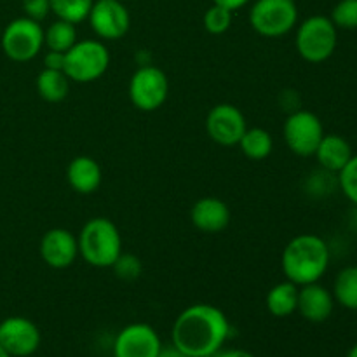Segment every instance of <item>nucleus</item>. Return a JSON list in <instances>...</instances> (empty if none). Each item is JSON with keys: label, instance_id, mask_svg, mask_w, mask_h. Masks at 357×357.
<instances>
[{"label": "nucleus", "instance_id": "f257e3e1", "mask_svg": "<svg viewBox=\"0 0 357 357\" xmlns=\"http://www.w3.org/2000/svg\"><path fill=\"white\" fill-rule=\"evenodd\" d=\"M232 328L225 312L211 303H194L176 317L171 345L188 357H209L223 349Z\"/></svg>", "mask_w": 357, "mask_h": 357}, {"label": "nucleus", "instance_id": "f03ea898", "mask_svg": "<svg viewBox=\"0 0 357 357\" xmlns=\"http://www.w3.org/2000/svg\"><path fill=\"white\" fill-rule=\"evenodd\" d=\"M331 251L326 241L316 234H300L286 244L281 257V268L286 281L305 286L319 282L328 272Z\"/></svg>", "mask_w": 357, "mask_h": 357}, {"label": "nucleus", "instance_id": "7ed1b4c3", "mask_svg": "<svg viewBox=\"0 0 357 357\" xmlns=\"http://www.w3.org/2000/svg\"><path fill=\"white\" fill-rule=\"evenodd\" d=\"M79 255L87 265L108 268L122 255V237L112 220L98 216L84 223L79 237Z\"/></svg>", "mask_w": 357, "mask_h": 357}, {"label": "nucleus", "instance_id": "20e7f679", "mask_svg": "<svg viewBox=\"0 0 357 357\" xmlns=\"http://www.w3.org/2000/svg\"><path fill=\"white\" fill-rule=\"evenodd\" d=\"M338 44V28L323 14H316L300 23L295 45L300 58L309 63H323L333 56Z\"/></svg>", "mask_w": 357, "mask_h": 357}, {"label": "nucleus", "instance_id": "39448f33", "mask_svg": "<svg viewBox=\"0 0 357 357\" xmlns=\"http://www.w3.org/2000/svg\"><path fill=\"white\" fill-rule=\"evenodd\" d=\"M110 66V52L100 40H77L70 51L65 52V68L72 82L89 84L101 79Z\"/></svg>", "mask_w": 357, "mask_h": 357}, {"label": "nucleus", "instance_id": "423d86ee", "mask_svg": "<svg viewBox=\"0 0 357 357\" xmlns=\"http://www.w3.org/2000/svg\"><path fill=\"white\" fill-rule=\"evenodd\" d=\"M250 23L261 37H282L298 23V7L295 0H257L250 10Z\"/></svg>", "mask_w": 357, "mask_h": 357}, {"label": "nucleus", "instance_id": "0eeeda50", "mask_svg": "<svg viewBox=\"0 0 357 357\" xmlns=\"http://www.w3.org/2000/svg\"><path fill=\"white\" fill-rule=\"evenodd\" d=\"M0 44L7 58L17 63H26L44 47V30L38 21L26 16L16 17L3 28Z\"/></svg>", "mask_w": 357, "mask_h": 357}, {"label": "nucleus", "instance_id": "6e6552de", "mask_svg": "<svg viewBox=\"0 0 357 357\" xmlns=\"http://www.w3.org/2000/svg\"><path fill=\"white\" fill-rule=\"evenodd\" d=\"M169 80L166 73L153 65H142L129 80V100L138 110L155 112L166 103Z\"/></svg>", "mask_w": 357, "mask_h": 357}, {"label": "nucleus", "instance_id": "1a4fd4ad", "mask_svg": "<svg viewBox=\"0 0 357 357\" xmlns=\"http://www.w3.org/2000/svg\"><path fill=\"white\" fill-rule=\"evenodd\" d=\"M282 136L295 155L312 157L324 136L323 122L314 112L295 110L286 119Z\"/></svg>", "mask_w": 357, "mask_h": 357}, {"label": "nucleus", "instance_id": "9d476101", "mask_svg": "<svg viewBox=\"0 0 357 357\" xmlns=\"http://www.w3.org/2000/svg\"><path fill=\"white\" fill-rule=\"evenodd\" d=\"M40 342V330L28 317L13 316L0 323V347L10 357L33 356Z\"/></svg>", "mask_w": 357, "mask_h": 357}, {"label": "nucleus", "instance_id": "9b49d317", "mask_svg": "<svg viewBox=\"0 0 357 357\" xmlns=\"http://www.w3.org/2000/svg\"><path fill=\"white\" fill-rule=\"evenodd\" d=\"M87 20L94 33L103 40H119L131 26V16L122 0H94Z\"/></svg>", "mask_w": 357, "mask_h": 357}, {"label": "nucleus", "instance_id": "f8f14e48", "mask_svg": "<svg viewBox=\"0 0 357 357\" xmlns=\"http://www.w3.org/2000/svg\"><path fill=\"white\" fill-rule=\"evenodd\" d=\"M159 333L146 323L122 328L114 340V357H157L162 351Z\"/></svg>", "mask_w": 357, "mask_h": 357}, {"label": "nucleus", "instance_id": "ddd939ff", "mask_svg": "<svg viewBox=\"0 0 357 357\" xmlns=\"http://www.w3.org/2000/svg\"><path fill=\"white\" fill-rule=\"evenodd\" d=\"M246 129L248 124L244 114L230 103L216 105L206 117V131L209 138L222 146L239 145Z\"/></svg>", "mask_w": 357, "mask_h": 357}, {"label": "nucleus", "instance_id": "4468645a", "mask_svg": "<svg viewBox=\"0 0 357 357\" xmlns=\"http://www.w3.org/2000/svg\"><path fill=\"white\" fill-rule=\"evenodd\" d=\"M42 260L51 268H68L79 257V241L70 230L51 229L42 236L40 246Z\"/></svg>", "mask_w": 357, "mask_h": 357}, {"label": "nucleus", "instance_id": "2eb2a0df", "mask_svg": "<svg viewBox=\"0 0 357 357\" xmlns=\"http://www.w3.org/2000/svg\"><path fill=\"white\" fill-rule=\"evenodd\" d=\"M335 309L333 293L324 288L319 282L300 286L298 288V307L300 316L309 323H324L331 317Z\"/></svg>", "mask_w": 357, "mask_h": 357}, {"label": "nucleus", "instance_id": "dca6fc26", "mask_svg": "<svg viewBox=\"0 0 357 357\" xmlns=\"http://www.w3.org/2000/svg\"><path fill=\"white\" fill-rule=\"evenodd\" d=\"M190 220L194 227L206 234H218L230 223V209L216 197H202L192 206Z\"/></svg>", "mask_w": 357, "mask_h": 357}, {"label": "nucleus", "instance_id": "f3484780", "mask_svg": "<svg viewBox=\"0 0 357 357\" xmlns=\"http://www.w3.org/2000/svg\"><path fill=\"white\" fill-rule=\"evenodd\" d=\"M101 167L93 157L79 155L68 164L66 169V180H68L70 187L77 192V194L89 195L96 192L101 185Z\"/></svg>", "mask_w": 357, "mask_h": 357}, {"label": "nucleus", "instance_id": "a211bd4d", "mask_svg": "<svg viewBox=\"0 0 357 357\" xmlns=\"http://www.w3.org/2000/svg\"><path fill=\"white\" fill-rule=\"evenodd\" d=\"M316 159L319 166L328 173H340L345 164L354 155L352 146L344 136L340 135H324L319 146L316 150Z\"/></svg>", "mask_w": 357, "mask_h": 357}, {"label": "nucleus", "instance_id": "6ab92c4d", "mask_svg": "<svg viewBox=\"0 0 357 357\" xmlns=\"http://www.w3.org/2000/svg\"><path fill=\"white\" fill-rule=\"evenodd\" d=\"M298 307V286L291 281L279 282L267 293V310L274 317H289Z\"/></svg>", "mask_w": 357, "mask_h": 357}, {"label": "nucleus", "instance_id": "aec40b11", "mask_svg": "<svg viewBox=\"0 0 357 357\" xmlns=\"http://www.w3.org/2000/svg\"><path fill=\"white\" fill-rule=\"evenodd\" d=\"M37 91L42 100L59 103L68 96L70 79L63 70L44 68L37 77Z\"/></svg>", "mask_w": 357, "mask_h": 357}, {"label": "nucleus", "instance_id": "412c9836", "mask_svg": "<svg viewBox=\"0 0 357 357\" xmlns=\"http://www.w3.org/2000/svg\"><path fill=\"white\" fill-rule=\"evenodd\" d=\"M333 298L347 310H357V265L342 268L333 282Z\"/></svg>", "mask_w": 357, "mask_h": 357}, {"label": "nucleus", "instance_id": "4be33fe9", "mask_svg": "<svg viewBox=\"0 0 357 357\" xmlns=\"http://www.w3.org/2000/svg\"><path fill=\"white\" fill-rule=\"evenodd\" d=\"M241 150L246 157L253 160H264L267 159L274 149V139L268 131L261 128H251L246 129L239 142Z\"/></svg>", "mask_w": 357, "mask_h": 357}, {"label": "nucleus", "instance_id": "5701e85b", "mask_svg": "<svg viewBox=\"0 0 357 357\" xmlns=\"http://www.w3.org/2000/svg\"><path fill=\"white\" fill-rule=\"evenodd\" d=\"M77 44L75 24L65 20H56L44 30V45L49 51L66 52Z\"/></svg>", "mask_w": 357, "mask_h": 357}, {"label": "nucleus", "instance_id": "b1692460", "mask_svg": "<svg viewBox=\"0 0 357 357\" xmlns=\"http://www.w3.org/2000/svg\"><path fill=\"white\" fill-rule=\"evenodd\" d=\"M49 2H51V13H54L58 20L77 24L87 20L94 0H49Z\"/></svg>", "mask_w": 357, "mask_h": 357}, {"label": "nucleus", "instance_id": "393cba45", "mask_svg": "<svg viewBox=\"0 0 357 357\" xmlns=\"http://www.w3.org/2000/svg\"><path fill=\"white\" fill-rule=\"evenodd\" d=\"M232 10L213 3V6L206 10L204 20H202L204 21V28L211 35L225 33L230 28V24H232Z\"/></svg>", "mask_w": 357, "mask_h": 357}, {"label": "nucleus", "instance_id": "a878e982", "mask_svg": "<svg viewBox=\"0 0 357 357\" xmlns=\"http://www.w3.org/2000/svg\"><path fill=\"white\" fill-rule=\"evenodd\" d=\"M330 20L342 30H356L357 28V0H340L331 10Z\"/></svg>", "mask_w": 357, "mask_h": 357}, {"label": "nucleus", "instance_id": "bb28decb", "mask_svg": "<svg viewBox=\"0 0 357 357\" xmlns=\"http://www.w3.org/2000/svg\"><path fill=\"white\" fill-rule=\"evenodd\" d=\"M337 183L340 187L342 194L357 206V153L351 157L347 164L344 166V169L338 173Z\"/></svg>", "mask_w": 357, "mask_h": 357}, {"label": "nucleus", "instance_id": "cd10ccee", "mask_svg": "<svg viewBox=\"0 0 357 357\" xmlns=\"http://www.w3.org/2000/svg\"><path fill=\"white\" fill-rule=\"evenodd\" d=\"M112 268H114L117 278L122 279V281H135V279L142 275V261L135 255L122 253L117 258V261L112 265Z\"/></svg>", "mask_w": 357, "mask_h": 357}, {"label": "nucleus", "instance_id": "c85d7f7f", "mask_svg": "<svg viewBox=\"0 0 357 357\" xmlns=\"http://www.w3.org/2000/svg\"><path fill=\"white\" fill-rule=\"evenodd\" d=\"M24 16L33 21H44L51 13V2L49 0H23Z\"/></svg>", "mask_w": 357, "mask_h": 357}, {"label": "nucleus", "instance_id": "c756f323", "mask_svg": "<svg viewBox=\"0 0 357 357\" xmlns=\"http://www.w3.org/2000/svg\"><path fill=\"white\" fill-rule=\"evenodd\" d=\"M44 68L49 70H63L65 68V52L49 51L44 56Z\"/></svg>", "mask_w": 357, "mask_h": 357}, {"label": "nucleus", "instance_id": "7c9ffc66", "mask_svg": "<svg viewBox=\"0 0 357 357\" xmlns=\"http://www.w3.org/2000/svg\"><path fill=\"white\" fill-rule=\"evenodd\" d=\"M209 357H255V356L251 354V352L244 351V349H229V351L220 349L218 352H215V354Z\"/></svg>", "mask_w": 357, "mask_h": 357}, {"label": "nucleus", "instance_id": "2f4dec72", "mask_svg": "<svg viewBox=\"0 0 357 357\" xmlns=\"http://www.w3.org/2000/svg\"><path fill=\"white\" fill-rule=\"evenodd\" d=\"M248 2H250V0H213V3L225 7V9L232 10V13H234V10L243 9V7L246 6Z\"/></svg>", "mask_w": 357, "mask_h": 357}, {"label": "nucleus", "instance_id": "473e14b6", "mask_svg": "<svg viewBox=\"0 0 357 357\" xmlns=\"http://www.w3.org/2000/svg\"><path fill=\"white\" fill-rule=\"evenodd\" d=\"M157 357H188L187 354H183L181 351H178L174 345H167V347H162V351L159 352Z\"/></svg>", "mask_w": 357, "mask_h": 357}, {"label": "nucleus", "instance_id": "72a5a7b5", "mask_svg": "<svg viewBox=\"0 0 357 357\" xmlns=\"http://www.w3.org/2000/svg\"><path fill=\"white\" fill-rule=\"evenodd\" d=\"M347 357H357V344H354L351 349H349Z\"/></svg>", "mask_w": 357, "mask_h": 357}, {"label": "nucleus", "instance_id": "f704fd0d", "mask_svg": "<svg viewBox=\"0 0 357 357\" xmlns=\"http://www.w3.org/2000/svg\"><path fill=\"white\" fill-rule=\"evenodd\" d=\"M0 357H10L9 354H7V352L6 351H3V349L2 347H0Z\"/></svg>", "mask_w": 357, "mask_h": 357}, {"label": "nucleus", "instance_id": "c9c22d12", "mask_svg": "<svg viewBox=\"0 0 357 357\" xmlns=\"http://www.w3.org/2000/svg\"><path fill=\"white\" fill-rule=\"evenodd\" d=\"M122 2H128V0H122Z\"/></svg>", "mask_w": 357, "mask_h": 357}]
</instances>
